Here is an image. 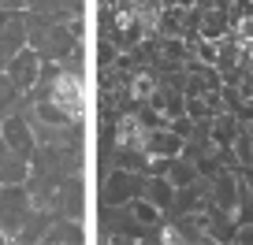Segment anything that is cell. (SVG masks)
<instances>
[{"instance_id": "cell-1", "label": "cell", "mask_w": 253, "mask_h": 245, "mask_svg": "<svg viewBox=\"0 0 253 245\" xmlns=\"http://www.w3.org/2000/svg\"><path fill=\"white\" fill-rule=\"evenodd\" d=\"M48 101H52L67 119H79L82 108H86V86H82L79 74L60 71V74H56V82H52V93H48Z\"/></svg>"}]
</instances>
